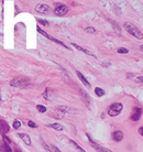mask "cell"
Returning a JSON list of instances; mask_svg holds the SVG:
<instances>
[{
    "label": "cell",
    "mask_w": 143,
    "mask_h": 152,
    "mask_svg": "<svg viewBox=\"0 0 143 152\" xmlns=\"http://www.w3.org/2000/svg\"><path fill=\"white\" fill-rule=\"evenodd\" d=\"M10 85L12 87H18V88H28V87H31V82H30V78L25 76H17L13 80H11Z\"/></svg>",
    "instance_id": "obj_1"
},
{
    "label": "cell",
    "mask_w": 143,
    "mask_h": 152,
    "mask_svg": "<svg viewBox=\"0 0 143 152\" xmlns=\"http://www.w3.org/2000/svg\"><path fill=\"white\" fill-rule=\"evenodd\" d=\"M123 28L126 31H128L130 34H132L133 36H136V39H143V33L140 31V30L136 28L134 24H132L131 22H126L124 24H123Z\"/></svg>",
    "instance_id": "obj_2"
},
{
    "label": "cell",
    "mask_w": 143,
    "mask_h": 152,
    "mask_svg": "<svg viewBox=\"0 0 143 152\" xmlns=\"http://www.w3.org/2000/svg\"><path fill=\"white\" fill-rule=\"evenodd\" d=\"M123 109V105L121 102H114L108 109V115L110 117H117Z\"/></svg>",
    "instance_id": "obj_3"
},
{
    "label": "cell",
    "mask_w": 143,
    "mask_h": 152,
    "mask_svg": "<svg viewBox=\"0 0 143 152\" xmlns=\"http://www.w3.org/2000/svg\"><path fill=\"white\" fill-rule=\"evenodd\" d=\"M35 11L36 12H39V13H41V15H49V13H51L52 9H51L47 5L39 3V5H36L35 6Z\"/></svg>",
    "instance_id": "obj_4"
},
{
    "label": "cell",
    "mask_w": 143,
    "mask_h": 152,
    "mask_svg": "<svg viewBox=\"0 0 143 152\" xmlns=\"http://www.w3.org/2000/svg\"><path fill=\"white\" fill-rule=\"evenodd\" d=\"M68 12V8H67V6H65V5H57L56 8L54 9V13L56 15H58V17H63V15H65L66 13Z\"/></svg>",
    "instance_id": "obj_5"
},
{
    "label": "cell",
    "mask_w": 143,
    "mask_h": 152,
    "mask_svg": "<svg viewBox=\"0 0 143 152\" xmlns=\"http://www.w3.org/2000/svg\"><path fill=\"white\" fill-rule=\"evenodd\" d=\"M141 115H142V109L139 108V107H133L132 109V114H131V120L133 121H138L140 118H141Z\"/></svg>",
    "instance_id": "obj_6"
},
{
    "label": "cell",
    "mask_w": 143,
    "mask_h": 152,
    "mask_svg": "<svg viewBox=\"0 0 143 152\" xmlns=\"http://www.w3.org/2000/svg\"><path fill=\"white\" fill-rule=\"evenodd\" d=\"M9 131H10V126L8 125L6 120L1 119L0 120V133L3 136V135H7Z\"/></svg>",
    "instance_id": "obj_7"
},
{
    "label": "cell",
    "mask_w": 143,
    "mask_h": 152,
    "mask_svg": "<svg viewBox=\"0 0 143 152\" xmlns=\"http://www.w3.org/2000/svg\"><path fill=\"white\" fill-rule=\"evenodd\" d=\"M124 137V135H123V132L120 130H117L112 132V139H114L116 142H120L122 139Z\"/></svg>",
    "instance_id": "obj_8"
},
{
    "label": "cell",
    "mask_w": 143,
    "mask_h": 152,
    "mask_svg": "<svg viewBox=\"0 0 143 152\" xmlns=\"http://www.w3.org/2000/svg\"><path fill=\"white\" fill-rule=\"evenodd\" d=\"M76 75L78 76V78L80 80V82H82V83H83V84H84V85H85L87 88H90V87H92L90 83L86 80V77L84 76V75H83V74H82V73L79 72V71H76Z\"/></svg>",
    "instance_id": "obj_9"
},
{
    "label": "cell",
    "mask_w": 143,
    "mask_h": 152,
    "mask_svg": "<svg viewBox=\"0 0 143 152\" xmlns=\"http://www.w3.org/2000/svg\"><path fill=\"white\" fill-rule=\"evenodd\" d=\"M57 110L62 111L63 114H64V112H67V114L76 112V110H75V109H73L72 107H67V106H58V107H57Z\"/></svg>",
    "instance_id": "obj_10"
},
{
    "label": "cell",
    "mask_w": 143,
    "mask_h": 152,
    "mask_svg": "<svg viewBox=\"0 0 143 152\" xmlns=\"http://www.w3.org/2000/svg\"><path fill=\"white\" fill-rule=\"evenodd\" d=\"M18 136L21 138V140L27 145H31V138L29 137V135H25V133H18Z\"/></svg>",
    "instance_id": "obj_11"
},
{
    "label": "cell",
    "mask_w": 143,
    "mask_h": 152,
    "mask_svg": "<svg viewBox=\"0 0 143 152\" xmlns=\"http://www.w3.org/2000/svg\"><path fill=\"white\" fill-rule=\"evenodd\" d=\"M72 45H73V46L75 48V49H77V50L82 51V52H84L85 54H88V55H90V56H94V58H95V54H94V53H92L90 51L86 50V49H84V48H82V46H79L78 44H76V43H72Z\"/></svg>",
    "instance_id": "obj_12"
},
{
    "label": "cell",
    "mask_w": 143,
    "mask_h": 152,
    "mask_svg": "<svg viewBox=\"0 0 143 152\" xmlns=\"http://www.w3.org/2000/svg\"><path fill=\"white\" fill-rule=\"evenodd\" d=\"M0 151L1 152H12V149H11L10 145H7V143L2 142V143L0 145Z\"/></svg>",
    "instance_id": "obj_13"
},
{
    "label": "cell",
    "mask_w": 143,
    "mask_h": 152,
    "mask_svg": "<svg viewBox=\"0 0 143 152\" xmlns=\"http://www.w3.org/2000/svg\"><path fill=\"white\" fill-rule=\"evenodd\" d=\"M47 127H50V128H53V129H55L57 131H63L64 130V128H63V126L62 125H59V123H50V125H47Z\"/></svg>",
    "instance_id": "obj_14"
},
{
    "label": "cell",
    "mask_w": 143,
    "mask_h": 152,
    "mask_svg": "<svg viewBox=\"0 0 143 152\" xmlns=\"http://www.w3.org/2000/svg\"><path fill=\"white\" fill-rule=\"evenodd\" d=\"M69 143H71V145H73V147H74V148H75V149H76V150H77L78 152H86L85 150H84V149H83L80 145H77V143H76L74 140H69Z\"/></svg>",
    "instance_id": "obj_15"
},
{
    "label": "cell",
    "mask_w": 143,
    "mask_h": 152,
    "mask_svg": "<svg viewBox=\"0 0 143 152\" xmlns=\"http://www.w3.org/2000/svg\"><path fill=\"white\" fill-rule=\"evenodd\" d=\"M95 94L97 95V97H102L104 95L106 94V92L102 88H100V87H96L95 88Z\"/></svg>",
    "instance_id": "obj_16"
},
{
    "label": "cell",
    "mask_w": 143,
    "mask_h": 152,
    "mask_svg": "<svg viewBox=\"0 0 143 152\" xmlns=\"http://www.w3.org/2000/svg\"><path fill=\"white\" fill-rule=\"evenodd\" d=\"M36 30H37V32H39L40 34H42L43 36H45L46 39H49V40H50V39H51V36L49 35V34H47V33H46V32H45L44 30H42V29H41L40 27H37V28H36Z\"/></svg>",
    "instance_id": "obj_17"
},
{
    "label": "cell",
    "mask_w": 143,
    "mask_h": 152,
    "mask_svg": "<svg viewBox=\"0 0 143 152\" xmlns=\"http://www.w3.org/2000/svg\"><path fill=\"white\" fill-rule=\"evenodd\" d=\"M50 40H51V41H53V42H55V43L59 44V45H62V46H64L65 49H69V48H68V46H67L66 44H64V43H63V42H62V41H58L57 39H54V37H51Z\"/></svg>",
    "instance_id": "obj_18"
},
{
    "label": "cell",
    "mask_w": 143,
    "mask_h": 152,
    "mask_svg": "<svg viewBox=\"0 0 143 152\" xmlns=\"http://www.w3.org/2000/svg\"><path fill=\"white\" fill-rule=\"evenodd\" d=\"M36 109H37V111H39V112H45V111H46V107H45V106H43V105H37V106H36Z\"/></svg>",
    "instance_id": "obj_19"
},
{
    "label": "cell",
    "mask_w": 143,
    "mask_h": 152,
    "mask_svg": "<svg viewBox=\"0 0 143 152\" xmlns=\"http://www.w3.org/2000/svg\"><path fill=\"white\" fill-rule=\"evenodd\" d=\"M12 126H13L14 129H19V128L21 127V123H20L19 120H17V119H15V120L13 121V125H12Z\"/></svg>",
    "instance_id": "obj_20"
},
{
    "label": "cell",
    "mask_w": 143,
    "mask_h": 152,
    "mask_svg": "<svg viewBox=\"0 0 143 152\" xmlns=\"http://www.w3.org/2000/svg\"><path fill=\"white\" fill-rule=\"evenodd\" d=\"M118 53L119 54H127V53H129V51L126 48H120V49H118Z\"/></svg>",
    "instance_id": "obj_21"
},
{
    "label": "cell",
    "mask_w": 143,
    "mask_h": 152,
    "mask_svg": "<svg viewBox=\"0 0 143 152\" xmlns=\"http://www.w3.org/2000/svg\"><path fill=\"white\" fill-rule=\"evenodd\" d=\"M85 31L86 32H88V33H96V32H97L93 27H87V28H85Z\"/></svg>",
    "instance_id": "obj_22"
},
{
    "label": "cell",
    "mask_w": 143,
    "mask_h": 152,
    "mask_svg": "<svg viewBox=\"0 0 143 152\" xmlns=\"http://www.w3.org/2000/svg\"><path fill=\"white\" fill-rule=\"evenodd\" d=\"M2 139H3V142H5V143H7V145H10V143H11V140H10L6 135L2 136Z\"/></svg>",
    "instance_id": "obj_23"
},
{
    "label": "cell",
    "mask_w": 143,
    "mask_h": 152,
    "mask_svg": "<svg viewBox=\"0 0 143 152\" xmlns=\"http://www.w3.org/2000/svg\"><path fill=\"white\" fill-rule=\"evenodd\" d=\"M41 143H42V145L44 147V148H45V150H46V151H47V152H51V149L49 148V145L45 143V141H43L42 138H41Z\"/></svg>",
    "instance_id": "obj_24"
},
{
    "label": "cell",
    "mask_w": 143,
    "mask_h": 152,
    "mask_svg": "<svg viewBox=\"0 0 143 152\" xmlns=\"http://www.w3.org/2000/svg\"><path fill=\"white\" fill-rule=\"evenodd\" d=\"M97 151H98V152H111L110 150H109V149H106V148L101 147V145H100L98 149H97Z\"/></svg>",
    "instance_id": "obj_25"
},
{
    "label": "cell",
    "mask_w": 143,
    "mask_h": 152,
    "mask_svg": "<svg viewBox=\"0 0 143 152\" xmlns=\"http://www.w3.org/2000/svg\"><path fill=\"white\" fill-rule=\"evenodd\" d=\"M51 152H62L58 148H57L56 145H51Z\"/></svg>",
    "instance_id": "obj_26"
},
{
    "label": "cell",
    "mask_w": 143,
    "mask_h": 152,
    "mask_svg": "<svg viewBox=\"0 0 143 152\" xmlns=\"http://www.w3.org/2000/svg\"><path fill=\"white\" fill-rule=\"evenodd\" d=\"M28 125L30 128H37V125L35 123H33V121H31V120H29L28 121Z\"/></svg>",
    "instance_id": "obj_27"
},
{
    "label": "cell",
    "mask_w": 143,
    "mask_h": 152,
    "mask_svg": "<svg viewBox=\"0 0 143 152\" xmlns=\"http://www.w3.org/2000/svg\"><path fill=\"white\" fill-rule=\"evenodd\" d=\"M37 22H39V23H41L42 25H49V22L46 21V20H42V19H37Z\"/></svg>",
    "instance_id": "obj_28"
},
{
    "label": "cell",
    "mask_w": 143,
    "mask_h": 152,
    "mask_svg": "<svg viewBox=\"0 0 143 152\" xmlns=\"http://www.w3.org/2000/svg\"><path fill=\"white\" fill-rule=\"evenodd\" d=\"M139 133L143 137V127H141V128H139Z\"/></svg>",
    "instance_id": "obj_29"
},
{
    "label": "cell",
    "mask_w": 143,
    "mask_h": 152,
    "mask_svg": "<svg viewBox=\"0 0 143 152\" xmlns=\"http://www.w3.org/2000/svg\"><path fill=\"white\" fill-rule=\"evenodd\" d=\"M133 76H134V75H133L132 73H128V74H127V77H128V78H131V77H133Z\"/></svg>",
    "instance_id": "obj_30"
},
{
    "label": "cell",
    "mask_w": 143,
    "mask_h": 152,
    "mask_svg": "<svg viewBox=\"0 0 143 152\" xmlns=\"http://www.w3.org/2000/svg\"><path fill=\"white\" fill-rule=\"evenodd\" d=\"M138 80H139V82H142L143 83V76H139V77H138Z\"/></svg>",
    "instance_id": "obj_31"
},
{
    "label": "cell",
    "mask_w": 143,
    "mask_h": 152,
    "mask_svg": "<svg viewBox=\"0 0 143 152\" xmlns=\"http://www.w3.org/2000/svg\"><path fill=\"white\" fill-rule=\"evenodd\" d=\"M14 152H21V151H20V149H18V148L15 147V148H14Z\"/></svg>",
    "instance_id": "obj_32"
},
{
    "label": "cell",
    "mask_w": 143,
    "mask_h": 152,
    "mask_svg": "<svg viewBox=\"0 0 143 152\" xmlns=\"http://www.w3.org/2000/svg\"><path fill=\"white\" fill-rule=\"evenodd\" d=\"M140 50H141V51H142V52H143V44H142V45H141V46H140Z\"/></svg>",
    "instance_id": "obj_33"
},
{
    "label": "cell",
    "mask_w": 143,
    "mask_h": 152,
    "mask_svg": "<svg viewBox=\"0 0 143 152\" xmlns=\"http://www.w3.org/2000/svg\"><path fill=\"white\" fill-rule=\"evenodd\" d=\"M0 101H1V96H0Z\"/></svg>",
    "instance_id": "obj_34"
}]
</instances>
